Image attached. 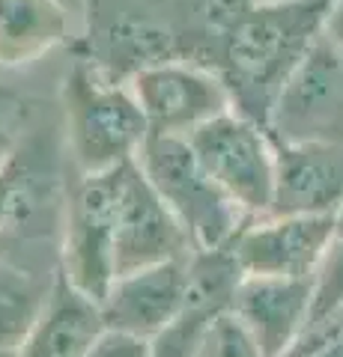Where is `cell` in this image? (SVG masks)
Listing matches in <instances>:
<instances>
[{
    "instance_id": "cell-16",
    "label": "cell",
    "mask_w": 343,
    "mask_h": 357,
    "mask_svg": "<svg viewBox=\"0 0 343 357\" xmlns=\"http://www.w3.org/2000/svg\"><path fill=\"white\" fill-rule=\"evenodd\" d=\"M48 286H39L27 271L0 262V349H21L36 325L48 298Z\"/></svg>"
},
{
    "instance_id": "cell-22",
    "label": "cell",
    "mask_w": 343,
    "mask_h": 357,
    "mask_svg": "<svg viewBox=\"0 0 343 357\" xmlns=\"http://www.w3.org/2000/svg\"><path fill=\"white\" fill-rule=\"evenodd\" d=\"M337 238H343V206L337 211Z\"/></svg>"
},
{
    "instance_id": "cell-2",
    "label": "cell",
    "mask_w": 343,
    "mask_h": 357,
    "mask_svg": "<svg viewBox=\"0 0 343 357\" xmlns=\"http://www.w3.org/2000/svg\"><path fill=\"white\" fill-rule=\"evenodd\" d=\"M69 149L81 176H96L135 161L149 137V122L143 116L131 89L119 86L78 60L63 84Z\"/></svg>"
},
{
    "instance_id": "cell-6",
    "label": "cell",
    "mask_w": 343,
    "mask_h": 357,
    "mask_svg": "<svg viewBox=\"0 0 343 357\" xmlns=\"http://www.w3.org/2000/svg\"><path fill=\"white\" fill-rule=\"evenodd\" d=\"M272 143L343 146V51L326 36L286 77L269 116Z\"/></svg>"
},
{
    "instance_id": "cell-15",
    "label": "cell",
    "mask_w": 343,
    "mask_h": 357,
    "mask_svg": "<svg viewBox=\"0 0 343 357\" xmlns=\"http://www.w3.org/2000/svg\"><path fill=\"white\" fill-rule=\"evenodd\" d=\"M69 21L60 0H0V66L36 63L66 42Z\"/></svg>"
},
{
    "instance_id": "cell-21",
    "label": "cell",
    "mask_w": 343,
    "mask_h": 357,
    "mask_svg": "<svg viewBox=\"0 0 343 357\" xmlns=\"http://www.w3.org/2000/svg\"><path fill=\"white\" fill-rule=\"evenodd\" d=\"M323 36L328 42H335L337 48L343 51V0H337L335 6H331V13H328V21H326V33Z\"/></svg>"
},
{
    "instance_id": "cell-20",
    "label": "cell",
    "mask_w": 343,
    "mask_h": 357,
    "mask_svg": "<svg viewBox=\"0 0 343 357\" xmlns=\"http://www.w3.org/2000/svg\"><path fill=\"white\" fill-rule=\"evenodd\" d=\"M84 357H149V340L105 328Z\"/></svg>"
},
{
    "instance_id": "cell-4",
    "label": "cell",
    "mask_w": 343,
    "mask_h": 357,
    "mask_svg": "<svg viewBox=\"0 0 343 357\" xmlns=\"http://www.w3.org/2000/svg\"><path fill=\"white\" fill-rule=\"evenodd\" d=\"M188 146L212 182L248 215L269 218L275 203V143L239 110H227L188 134Z\"/></svg>"
},
{
    "instance_id": "cell-14",
    "label": "cell",
    "mask_w": 343,
    "mask_h": 357,
    "mask_svg": "<svg viewBox=\"0 0 343 357\" xmlns=\"http://www.w3.org/2000/svg\"><path fill=\"white\" fill-rule=\"evenodd\" d=\"M102 331L105 321L98 304L78 292L57 268L51 277L45 307L30 337L18 349V357H84Z\"/></svg>"
},
{
    "instance_id": "cell-12",
    "label": "cell",
    "mask_w": 343,
    "mask_h": 357,
    "mask_svg": "<svg viewBox=\"0 0 343 357\" xmlns=\"http://www.w3.org/2000/svg\"><path fill=\"white\" fill-rule=\"evenodd\" d=\"M188 265H191V256L117 277L110 292L98 304L105 328L152 342L180 316L185 304Z\"/></svg>"
},
{
    "instance_id": "cell-11",
    "label": "cell",
    "mask_w": 343,
    "mask_h": 357,
    "mask_svg": "<svg viewBox=\"0 0 343 357\" xmlns=\"http://www.w3.org/2000/svg\"><path fill=\"white\" fill-rule=\"evenodd\" d=\"M242 268L230 248L203 250L191 256L188 265V295L168 328L149 342V357H197L209 328L230 312L233 295L242 283Z\"/></svg>"
},
{
    "instance_id": "cell-1",
    "label": "cell",
    "mask_w": 343,
    "mask_h": 357,
    "mask_svg": "<svg viewBox=\"0 0 343 357\" xmlns=\"http://www.w3.org/2000/svg\"><path fill=\"white\" fill-rule=\"evenodd\" d=\"M337 0H257L218 42V77L233 107L257 126H269L272 105L314 45L323 39Z\"/></svg>"
},
{
    "instance_id": "cell-23",
    "label": "cell",
    "mask_w": 343,
    "mask_h": 357,
    "mask_svg": "<svg viewBox=\"0 0 343 357\" xmlns=\"http://www.w3.org/2000/svg\"><path fill=\"white\" fill-rule=\"evenodd\" d=\"M0 357H18V349H0Z\"/></svg>"
},
{
    "instance_id": "cell-18",
    "label": "cell",
    "mask_w": 343,
    "mask_h": 357,
    "mask_svg": "<svg viewBox=\"0 0 343 357\" xmlns=\"http://www.w3.org/2000/svg\"><path fill=\"white\" fill-rule=\"evenodd\" d=\"M340 307H343V238H335L314 274V304L307 328L323 321L331 312H337Z\"/></svg>"
},
{
    "instance_id": "cell-7",
    "label": "cell",
    "mask_w": 343,
    "mask_h": 357,
    "mask_svg": "<svg viewBox=\"0 0 343 357\" xmlns=\"http://www.w3.org/2000/svg\"><path fill=\"white\" fill-rule=\"evenodd\" d=\"M194 248L182 223L156 194L143 176L138 158L119 170V206H117V241H114V271L117 277L143 271V268L188 259Z\"/></svg>"
},
{
    "instance_id": "cell-17",
    "label": "cell",
    "mask_w": 343,
    "mask_h": 357,
    "mask_svg": "<svg viewBox=\"0 0 343 357\" xmlns=\"http://www.w3.org/2000/svg\"><path fill=\"white\" fill-rule=\"evenodd\" d=\"M30 206L33 197L27 167L15 155H9L6 161H0V236L6 229L21 227V220H27L30 215Z\"/></svg>"
},
{
    "instance_id": "cell-10",
    "label": "cell",
    "mask_w": 343,
    "mask_h": 357,
    "mask_svg": "<svg viewBox=\"0 0 343 357\" xmlns=\"http://www.w3.org/2000/svg\"><path fill=\"white\" fill-rule=\"evenodd\" d=\"M314 277H242L230 304L263 357H286L311 321Z\"/></svg>"
},
{
    "instance_id": "cell-5",
    "label": "cell",
    "mask_w": 343,
    "mask_h": 357,
    "mask_svg": "<svg viewBox=\"0 0 343 357\" xmlns=\"http://www.w3.org/2000/svg\"><path fill=\"white\" fill-rule=\"evenodd\" d=\"M129 164V161H126ZM119 170L81 176L69 191L63 227L60 271L69 283L102 304L117 280L114 241H117V206H119Z\"/></svg>"
},
{
    "instance_id": "cell-8",
    "label": "cell",
    "mask_w": 343,
    "mask_h": 357,
    "mask_svg": "<svg viewBox=\"0 0 343 357\" xmlns=\"http://www.w3.org/2000/svg\"><path fill=\"white\" fill-rule=\"evenodd\" d=\"M129 89L135 93L152 134L188 137L203 122L236 110L233 96L218 75L185 60L147 66L131 75Z\"/></svg>"
},
{
    "instance_id": "cell-3",
    "label": "cell",
    "mask_w": 343,
    "mask_h": 357,
    "mask_svg": "<svg viewBox=\"0 0 343 357\" xmlns=\"http://www.w3.org/2000/svg\"><path fill=\"white\" fill-rule=\"evenodd\" d=\"M138 164L156 194L182 223L194 253L230 248L254 220L212 182L185 137L149 134L138 155Z\"/></svg>"
},
{
    "instance_id": "cell-13",
    "label": "cell",
    "mask_w": 343,
    "mask_h": 357,
    "mask_svg": "<svg viewBox=\"0 0 343 357\" xmlns=\"http://www.w3.org/2000/svg\"><path fill=\"white\" fill-rule=\"evenodd\" d=\"M343 206V146L275 143L272 218L337 215Z\"/></svg>"
},
{
    "instance_id": "cell-19",
    "label": "cell",
    "mask_w": 343,
    "mask_h": 357,
    "mask_svg": "<svg viewBox=\"0 0 343 357\" xmlns=\"http://www.w3.org/2000/svg\"><path fill=\"white\" fill-rule=\"evenodd\" d=\"M197 357H263L257 342L248 337V331L239 325V321L224 312L212 328H209L203 349Z\"/></svg>"
},
{
    "instance_id": "cell-9",
    "label": "cell",
    "mask_w": 343,
    "mask_h": 357,
    "mask_svg": "<svg viewBox=\"0 0 343 357\" xmlns=\"http://www.w3.org/2000/svg\"><path fill=\"white\" fill-rule=\"evenodd\" d=\"M335 238L337 215H269L251 220L230 253L245 277H314Z\"/></svg>"
}]
</instances>
